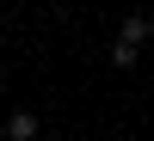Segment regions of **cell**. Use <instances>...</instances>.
I'll list each match as a JSON object with an SVG mask.
<instances>
[{
    "label": "cell",
    "instance_id": "1",
    "mask_svg": "<svg viewBox=\"0 0 154 141\" xmlns=\"http://www.w3.org/2000/svg\"><path fill=\"white\" fill-rule=\"evenodd\" d=\"M148 37H154V19H148V12H130V19L117 25V37H111V68H117V74H130Z\"/></svg>",
    "mask_w": 154,
    "mask_h": 141
},
{
    "label": "cell",
    "instance_id": "2",
    "mask_svg": "<svg viewBox=\"0 0 154 141\" xmlns=\"http://www.w3.org/2000/svg\"><path fill=\"white\" fill-rule=\"evenodd\" d=\"M37 135H43V117H37L31 104L6 110V123H0V141H37Z\"/></svg>",
    "mask_w": 154,
    "mask_h": 141
}]
</instances>
